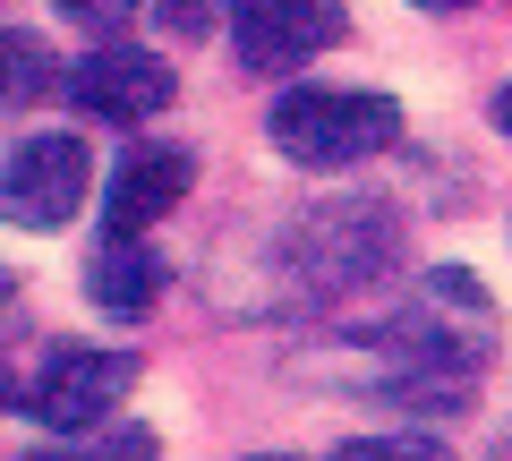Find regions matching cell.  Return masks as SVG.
<instances>
[{"instance_id":"cell-1","label":"cell","mask_w":512,"mask_h":461,"mask_svg":"<svg viewBox=\"0 0 512 461\" xmlns=\"http://www.w3.org/2000/svg\"><path fill=\"white\" fill-rule=\"evenodd\" d=\"M265 137L308 171H342V163H367V154H384L402 137V103L393 94H359V86H299L274 103Z\"/></svg>"},{"instance_id":"cell-2","label":"cell","mask_w":512,"mask_h":461,"mask_svg":"<svg viewBox=\"0 0 512 461\" xmlns=\"http://www.w3.org/2000/svg\"><path fill=\"white\" fill-rule=\"evenodd\" d=\"M94 188V154L77 137H26L0 171V222H18V231H60V222L86 205Z\"/></svg>"},{"instance_id":"cell-3","label":"cell","mask_w":512,"mask_h":461,"mask_svg":"<svg viewBox=\"0 0 512 461\" xmlns=\"http://www.w3.org/2000/svg\"><path fill=\"white\" fill-rule=\"evenodd\" d=\"M128 385H137V359L128 351H60L52 368L26 385V410H35V427H52V436H86V427H103V410L120 402Z\"/></svg>"},{"instance_id":"cell-4","label":"cell","mask_w":512,"mask_h":461,"mask_svg":"<svg viewBox=\"0 0 512 461\" xmlns=\"http://www.w3.org/2000/svg\"><path fill=\"white\" fill-rule=\"evenodd\" d=\"M342 0H231V43L248 69H299L325 43H342Z\"/></svg>"},{"instance_id":"cell-5","label":"cell","mask_w":512,"mask_h":461,"mask_svg":"<svg viewBox=\"0 0 512 461\" xmlns=\"http://www.w3.org/2000/svg\"><path fill=\"white\" fill-rule=\"evenodd\" d=\"M69 94L86 120H111V129H137V120H154V111L171 103V69L154 52H137V43H103V52H86L69 69Z\"/></svg>"},{"instance_id":"cell-6","label":"cell","mask_w":512,"mask_h":461,"mask_svg":"<svg viewBox=\"0 0 512 461\" xmlns=\"http://www.w3.org/2000/svg\"><path fill=\"white\" fill-rule=\"evenodd\" d=\"M188 197V154L180 146H137L103 180V240H146V222H163Z\"/></svg>"},{"instance_id":"cell-7","label":"cell","mask_w":512,"mask_h":461,"mask_svg":"<svg viewBox=\"0 0 512 461\" xmlns=\"http://www.w3.org/2000/svg\"><path fill=\"white\" fill-rule=\"evenodd\" d=\"M86 291L103 316H120V325H137V316L154 308V291H163V257H154L146 240H103L86 265Z\"/></svg>"},{"instance_id":"cell-8","label":"cell","mask_w":512,"mask_h":461,"mask_svg":"<svg viewBox=\"0 0 512 461\" xmlns=\"http://www.w3.org/2000/svg\"><path fill=\"white\" fill-rule=\"evenodd\" d=\"M325 461H453L444 444H419V436H359V444H333Z\"/></svg>"},{"instance_id":"cell-9","label":"cell","mask_w":512,"mask_h":461,"mask_svg":"<svg viewBox=\"0 0 512 461\" xmlns=\"http://www.w3.org/2000/svg\"><path fill=\"white\" fill-rule=\"evenodd\" d=\"M52 9H60L69 26H86V35H120L137 0H52Z\"/></svg>"},{"instance_id":"cell-10","label":"cell","mask_w":512,"mask_h":461,"mask_svg":"<svg viewBox=\"0 0 512 461\" xmlns=\"http://www.w3.org/2000/svg\"><path fill=\"white\" fill-rule=\"evenodd\" d=\"M86 461H154V427H111Z\"/></svg>"},{"instance_id":"cell-11","label":"cell","mask_w":512,"mask_h":461,"mask_svg":"<svg viewBox=\"0 0 512 461\" xmlns=\"http://www.w3.org/2000/svg\"><path fill=\"white\" fill-rule=\"evenodd\" d=\"M495 129H504V137H512V86H504V94H495Z\"/></svg>"},{"instance_id":"cell-12","label":"cell","mask_w":512,"mask_h":461,"mask_svg":"<svg viewBox=\"0 0 512 461\" xmlns=\"http://www.w3.org/2000/svg\"><path fill=\"white\" fill-rule=\"evenodd\" d=\"M419 9H470V0H419Z\"/></svg>"},{"instance_id":"cell-13","label":"cell","mask_w":512,"mask_h":461,"mask_svg":"<svg viewBox=\"0 0 512 461\" xmlns=\"http://www.w3.org/2000/svg\"><path fill=\"white\" fill-rule=\"evenodd\" d=\"M239 461H291V453H239Z\"/></svg>"},{"instance_id":"cell-14","label":"cell","mask_w":512,"mask_h":461,"mask_svg":"<svg viewBox=\"0 0 512 461\" xmlns=\"http://www.w3.org/2000/svg\"><path fill=\"white\" fill-rule=\"evenodd\" d=\"M18 461H69V453H18Z\"/></svg>"},{"instance_id":"cell-15","label":"cell","mask_w":512,"mask_h":461,"mask_svg":"<svg viewBox=\"0 0 512 461\" xmlns=\"http://www.w3.org/2000/svg\"><path fill=\"white\" fill-rule=\"evenodd\" d=\"M9 69H18V60H9V52H0V86H9Z\"/></svg>"},{"instance_id":"cell-16","label":"cell","mask_w":512,"mask_h":461,"mask_svg":"<svg viewBox=\"0 0 512 461\" xmlns=\"http://www.w3.org/2000/svg\"><path fill=\"white\" fill-rule=\"evenodd\" d=\"M0 402H9V368H0Z\"/></svg>"},{"instance_id":"cell-17","label":"cell","mask_w":512,"mask_h":461,"mask_svg":"<svg viewBox=\"0 0 512 461\" xmlns=\"http://www.w3.org/2000/svg\"><path fill=\"white\" fill-rule=\"evenodd\" d=\"M0 308H9V274H0Z\"/></svg>"}]
</instances>
